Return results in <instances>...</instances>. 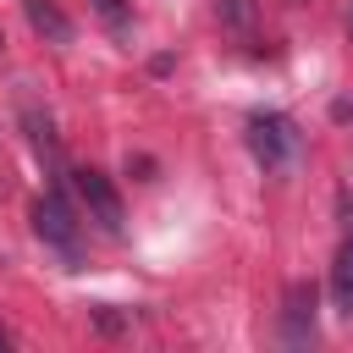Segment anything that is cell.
<instances>
[{
    "instance_id": "obj_1",
    "label": "cell",
    "mask_w": 353,
    "mask_h": 353,
    "mask_svg": "<svg viewBox=\"0 0 353 353\" xmlns=\"http://www.w3.org/2000/svg\"><path fill=\"white\" fill-rule=\"evenodd\" d=\"M248 149L265 171H281L298 154V127L281 110H259V116H248Z\"/></svg>"
},
{
    "instance_id": "obj_2",
    "label": "cell",
    "mask_w": 353,
    "mask_h": 353,
    "mask_svg": "<svg viewBox=\"0 0 353 353\" xmlns=\"http://www.w3.org/2000/svg\"><path fill=\"white\" fill-rule=\"evenodd\" d=\"M72 182H77V199H83V210H88V221L99 226V232H121V221H127V210H121V193H116V182L105 176V171H94V165H83V171H72Z\"/></svg>"
},
{
    "instance_id": "obj_3",
    "label": "cell",
    "mask_w": 353,
    "mask_h": 353,
    "mask_svg": "<svg viewBox=\"0 0 353 353\" xmlns=\"http://www.w3.org/2000/svg\"><path fill=\"white\" fill-rule=\"evenodd\" d=\"M33 232H39L55 254L77 259V210L66 204V193H61V188H50V193L33 204Z\"/></svg>"
},
{
    "instance_id": "obj_4",
    "label": "cell",
    "mask_w": 353,
    "mask_h": 353,
    "mask_svg": "<svg viewBox=\"0 0 353 353\" xmlns=\"http://www.w3.org/2000/svg\"><path fill=\"white\" fill-rule=\"evenodd\" d=\"M314 336V287L309 281H292L287 287V303H281V342L287 347H303Z\"/></svg>"
},
{
    "instance_id": "obj_5",
    "label": "cell",
    "mask_w": 353,
    "mask_h": 353,
    "mask_svg": "<svg viewBox=\"0 0 353 353\" xmlns=\"http://www.w3.org/2000/svg\"><path fill=\"white\" fill-rule=\"evenodd\" d=\"M22 11H28V28L44 33L50 44H66V39H72V22H66V11H61L55 0H22Z\"/></svg>"
},
{
    "instance_id": "obj_6",
    "label": "cell",
    "mask_w": 353,
    "mask_h": 353,
    "mask_svg": "<svg viewBox=\"0 0 353 353\" xmlns=\"http://www.w3.org/2000/svg\"><path fill=\"white\" fill-rule=\"evenodd\" d=\"M331 309L336 314H353V237H342L336 265H331Z\"/></svg>"
},
{
    "instance_id": "obj_7",
    "label": "cell",
    "mask_w": 353,
    "mask_h": 353,
    "mask_svg": "<svg viewBox=\"0 0 353 353\" xmlns=\"http://www.w3.org/2000/svg\"><path fill=\"white\" fill-rule=\"evenodd\" d=\"M22 127H28L33 149H39V160H50V171H61V143H55V132H50V116H39V110H22Z\"/></svg>"
},
{
    "instance_id": "obj_8",
    "label": "cell",
    "mask_w": 353,
    "mask_h": 353,
    "mask_svg": "<svg viewBox=\"0 0 353 353\" xmlns=\"http://www.w3.org/2000/svg\"><path fill=\"white\" fill-rule=\"evenodd\" d=\"M94 6V17L110 28V33H127V22H132V11H127V0H88Z\"/></svg>"
},
{
    "instance_id": "obj_9",
    "label": "cell",
    "mask_w": 353,
    "mask_h": 353,
    "mask_svg": "<svg viewBox=\"0 0 353 353\" xmlns=\"http://www.w3.org/2000/svg\"><path fill=\"white\" fill-rule=\"evenodd\" d=\"M221 17H226L237 33H254V0H221Z\"/></svg>"
},
{
    "instance_id": "obj_10",
    "label": "cell",
    "mask_w": 353,
    "mask_h": 353,
    "mask_svg": "<svg viewBox=\"0 0 353 353\" xmlns=\"http://www.w3.org/2000/svg\"><path fill=\"white\" fill-rule=\"evenodd\" d=\"M6 347H11V342H6V331H0V353H6Z\"/></svg>"
},
{
    "instance_id": "obj_11",
    "label": "cell",
    "mask_w": 353,
    "mask_h": 353,
    "mask_svg": "<svg viewBox=\"0 0 353 353\" xmlns=\"http://www.w3.org/2000/svg\"><path fill=\"white\" fill-rule=\"evenodd\" d=\"M347 39H353V11H347Z\"/></svg>"
}]
</instances>
